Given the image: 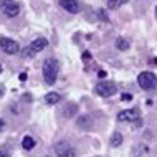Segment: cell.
Wrapping results in <instances>:
<instances>
[{"label":"cell","instance_id":"obj_1","mask_svg":"<svg viewBox=\"0 0 157 157\" xmlns=\"http://www.w3.org/2000/svg\"><path fill=\"white\" fill-rule=\"evenodd\" d=\"M56 76H58V61L53 60V58H48L43 63V78L46 84H55L56 81Z\"/></svg>","mask_w":157,"mask_h":157},{"label":"cell","instance_id":"obj_2","mask_svg":"<svg viewBox=\"0 0 157 157\" xmlns=\"http://www.w3.org/2000/svg\"><path fill=\"white\" fill-rule=\"evenodd\" d=\"M46 45H48V41H46L45 38H36V40H33L32 43L22 52V56L23 58H33L36 53H40L41 50H45Z\"/></svg>","mask_w":157,"mask_h":157},{"label":"cell","instance_id":"obj_3","mask_svg":"<svg viewBox=\"0 0 157 157\" xmlns=\"http://www.w3.org/2000/svg\"><path fill=\"white\" fill-rule=\"evenodd\" d=\"M137 83L142 90L151 91L157 86V76L152 73V71H142V73L137 76Z\"/></svg>","mask_w":157,"mask_h":157},{"label":"cell","instance_id":"obj_4","mask_svg":"<svg viewBox=\"0 0 157 157\" xmlns=\"http://www.w3.org/2000/svg\"><path fill=\"white\" fill-rule=\"evenodd\" d=\"M96 93L99 96H104V98H109V96H113V94H116V91H117V86H116V83H113V81H99L96 84Z\"/></svg>","mask_w":157,"mask_h":157},{"label":"cell","instance_id":"obj_5","mask_svg":"<svg viewBox=\"0 0 157 157\" xmlns=\"http://www.w3.org/2000/svg\"><path fill=\"white\" fill-rule=\"evenodd\" d=\"M0 10H2L7 17L13 18V17H17L20 13V5L15 0H0Z\"/></svg>","mask_w":157,"mask_h":157},{"label":"cell","instance_id":"obj_6","mask_svg":"<svg viewBox=\"0 0 157 157\" xmlns=\"http://www.w3.org/2000/svg\"><path fill=\"white\" fill-rule=\"evenodd\" d=\"M0 48H2L7 55H17L18 50H20V46H18V43H17L15 40H12V38L0 36Z\"/></svg>","mask_w":157,"mask_h":157},{"label":"cell","instance_id":"obj_7","mask_svg":"<svg viewBox=\"0 0 157 157\" xmlns=\"http://www.w3.org/2000/svg\"><path fill=\"white\" fill-rule=\"evenodd\" d=\"M117 119L121 122H129V121H139V111L137 109H124L117 114Z\"/></svg>","mask_w":157,"mask_h":157},{"label":"cell","instance_id":"obj_8","mask_svg":"<svg viewBox=\"0 0 157 157\" xmlns=\"http://www.w3.org/2000/svg\"><path fill=\"white\" fill-rule=\"evenodd\" d=\"M55 149H56L58 157H75V151L70 147L68 142H58L56 146H55Z\"/></svg>","mask_w":157,"mask_h":157},{"label":"cell","instance_id":"obj_9","mask_svg":"<svg viewBox=\"0 0 157 157\" xmlns=\"http://www.w3.org/2000/svg\"><path fill=\"white\" fill-rule=\"evenodd\" d=\"M60 5L65 8L66 12H70V13H78V12L81 10L78 0H60Z\"/></svg>","mask_w":157,"mask_h":157},{"label":"cell","instance_id":"obj_10","mask_svg":"<svg viewBox=\"0 0 157 157\" xmlns=\"http://www.w3.org/2000/svg\"><path fill=\"white\" fill-rule=\"evenodd\" d=\"M76 113H78V106H76L75 103L66 104V108L63 109V116H66V117H73Z\"/></svg>","mask_w":157,"mask_h":157},{"label":"cell","instance_id":"obj_11","mask_svg":"<svg viewBox=\"0 0 157 157\" xmlns=\"http://www.w3.org/2000/svg\"><path fill=\"white\" fill-rule=\"evenodd\" d=\"M45 101H46V104H58L61 101V96L58 94V93H48V94L45 96Z\"/></svg>","mask_w":157,"mask_h":157},{"label":"cell","instance_id":"obj_12","mask_svg":"<svg viewBox=\"0 0 157 157\" xmlns=\"http://www.w3.org/2000/svg\"><path fill=\"white\" fill-rule=\"evenodd\" d=\"M22 147L25 151H32L33 147H35V139H33L32 136H25L22 139Z\"/></svg>","mask_w":157,"mask_h":157},{"label":"cell","instance_id":"obj_13","mask_svg":"<svg viewBox=\"0 0 157 157\" xmlns=\"http://www.w3.org/2000/svg\"><path fill=\"white\" fill-rule=\"evenodd\" d=\"M116 48L117 50H121V52H126V50H129V41L126 40V38H116Z\"/></svg>","mask_w":157,"mask_h":157},{"label":"cell","instance_id":"obj_14","mask_svg":"<svg viewBox=\"0 0 157 157\" xmlns=\"http://www.w3.org/2000/svg\"><path fill=\"white\" fill-rule=\"evenodd\" d=\"M122 144V136L119 134V132H114L113 136H111V146L113 147H119Z\"/></svg>","mask_w":157,"mask_h":157},{"label":"cell","instance_id":"obj_15","mask_svg":"<svg viewBox=\"0 0 157 157\" xmlns=\"http://www.w3.org/2000/svg\"><path fill=\"white\" fill-rule=\"evenodd\" d=\"M127 0H109V8H116V7H119L122 5V3H126Z\"/></svg>","mask_w":157,"mask_h":157},{"label":"cell","instance_id":"obj_16","mask_svg":"<svg viewBox=\"0 0 157 157\" xmlns=\"http://www.w3.org/2000/svg\"><path fill=\"white\" fill-rule=\"evenodd\" d=\"M88 119H90L88 116H83V117H79V119H78V126H84V124H86V121H88Z\"/></svg>","mask_w":157,"mask_h":157},{"label":"cell","instance_id":"obj_17","mask_svg":"<svg viewBox=\"0 0 157 157\" xmlns=\"http://www.w3.org/2000/svg\"><path fill=\"white\" fill-rule=\"evenodd\" d=\"M121 98H122L124 101H131V99H132V96H131V94H127V93H126V94H122Z\"/></svg>","mask_w":157,"mask_h":157},{"label":"cell","instance_id":"obj_18","mask_svg":"<svg viewBox=\"0 0 157 157\" xmlns=\"http://www.w3.org/2000/svg\"><path fill=\"white\" fill-rule=\"evenodd\" d=\"M0 157H10V155H8L5 151H0Z\"/></svg>","mask_w":157,"mask_h":157},{"label":"cell","instance_id":"obj_19","mask_svg":"<svg viewBox=\"0 0 157 157\" xmlns=\"http://www.w3.org/2000/svg\"><path fill=\"white\" fill-rule=\"evenodd\" d=\"M3 127H5V122H3V119H2V117H0V131H2Z\"/></svg>","mask_w":157,"mask_h":157},{"label":"cell","instance_id":"obj_20","mask_svg":"<svg viewBox=\"0 0 157 157\" xmlns=\"http://www.w3.org/2000/svg\"><path fill=\"white\" fill-rule=\"evenodd\" d=\"M83 56H84V60H90V52H84Z\"/></svg>","mask_w":157,"mask_h":157},{"label":"cell","instance_id":"obj_21","mask_svg":"<svg viewBox=\"0 0 157 157\" xmlns=\"http://www.w3.org/2000/svg\"><path fill=\"white\" fill-rule=\"evenodd\" d=\"M3 91H5V88H3V84H0V96H3Z\"/></svg>","mask_w":157,"mask_h":157},{"label":"cell","instance_id":"obj_22","mask_svg":"<svg viewBox=\"0 0 157 157\" xmlns=\"http://www.w3.org/2000/svg\"><path fill=\"white\" fill-rule=\"evenodd\" d=\"M25 78H27V75H25V73L20 75V79H22V81H25Z\"/></svg>","mask_w":157,"mask_h":157},{"label":"cell","instance_id":"obj_23","mask_svg":"<svg viewBox=\"0 0 157 157\" xmlns=\"http://www.w3.org/2000/svg\"><path fill=\"white\" fill-rule=\"evenodd\" d=\"M2 70H3V66H2V65H0V73H2Z\"/></svg>","mask_w":157,"mask_h":157},{"label":"cell","instance_id":"obj_24","mask_svg":"<svg viewBox=\"0 0 157 157\" xmlns=\"http://www.w3.org/2000/svg\"><path fill=\"white\" fill-rule=\"evenodd\" d=\"M155 15H157V10H155Z\"/></svg>","mask_w":157,"mask_h":157}]
</instances>
